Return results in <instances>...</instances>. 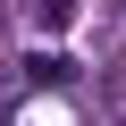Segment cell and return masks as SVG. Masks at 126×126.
Here are the masks:
<instances>
[{
	"label": "cell",
	"mask_w": 126,
	"mask_h": 126,
	"mask_svg": "<svg viewBox=\"0 0 126 126\" xmlns=\"http://www.w3.org/2000/svg\"><path fill=\"white\" fill-rule=\"evenodd\" d=\"M25 76H34V84H76V67H67L59 50H34V59H25Z\"/></svg>",
	"instance_id": "6da1fadb"
},
{
	"label": "cell",
	"mask_w": 126,
	"mask_h": 126,
	"mask_svg": "<svg viewBox=\"0 0 126 126\" xmlns=\"http://www.w3.org/2000/svg\"><path fill=\"white\" fill-rule=\"evenodd\" d=\"M34 17H42L50 34H67V17H76V0H34Z\"/></svg>",
	"instance_id": "7a4b0ae2"
}]
</instances>
